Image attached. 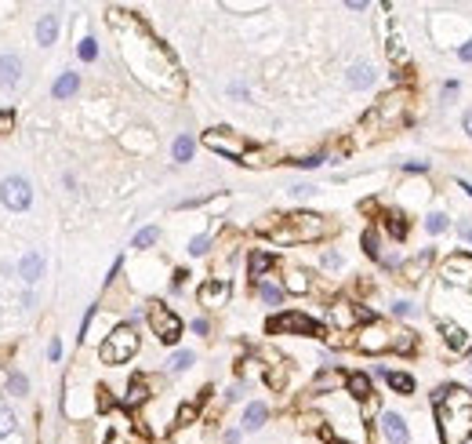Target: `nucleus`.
<instances>
[{"mask_svg": "<svg viewBox=\"0 0 472 444\" xmlns=\"http://www.w3.org/2000/svg\"><path fill=\"white\" fill-rule=\"evenodd\" d=\"M135 350H138V335H135V328L131 324H120L110 339L102 343V350H98V357L105 364H124V361H131L135 357Z\"/></svg>", "mask_w": 472, "mask_h": 444, "instance_id": "obj_4", "label": "nucleus"}, {"mask_svg": "<svg viewBox=\"0 0 472 444\" xmlns=\"http://www.w3.org/2000/svg\"><path fill=\"white\" fill-rule=\"evenodd\" d=\"M204 146L207 150H214V153H222V157H229V160H244L251 150H247V142L236 135V132H229V128H211V132H204Z\"/></svg>", "mask_w": 472, "mask_h": 444, "instance_id": "obj_5", "label": "nucleus"}, {"mask_svg": "<svg viewBox=\"0 0 472 444\" xmlns=\"http://www.w3.org/2000/svg\"><path fill=\"white\" fill-rule=\"evenodd\" d=\"M8 390H11L15 397H26V390H29V383H26V375H18V372H15V375L8 379Z\"/></svg>", "mask_w": 472, "mask_h": 444, "instance_id": "obj_32", "label": "nucleus"}, {"mask_svg": "<svg viewBox=\"0 0 472 444\" xmlns=\"http://www.w3.org/2000/svg\"><path fill=\"white\" fill-rule=\"evenodd\" d=\"M360 317H367V321H371V313H363V310H356L353 303H334L331 310H327V321L338 328V331H349L356 321H360Z\"/></svg>", "mask_w": 472, "mask_h": 444, "instance_id": "obj_11", "label": "nucleus"}, {"mask_svg": "<svg viewBox=\"0 0 472 444\" xmlns=\"http://www.w3.org/2000/svg\"><path fill=\"white\" fill-rule=\"evenodd\" d=\"M269 331H273V335H320V324L313 321V317L291 310V313L273 317V321H269Z\"/></svg>", "mask_w": 472, "mask_h": 444, "instance_id": "obj_7", "label": "nucleus"}, {"mask_svg": "<svg viewBox=\"0 0 472 444\" xmlns=\"http://www.w3.org/2000/svg\"><path fill=\"white\" fill-rule=\"evenodd\" d=\"M11 430H15V415L8 405H0V437H8Z\"/></svg>", "mask_w": 472, "mask_h": 444, "instance_id": "obj_31", "label": "nucleus"}, {"mask_svg": "<svg viewBox=\"0 0 472 444\" xmlns=\"http://www.w3.org/2000/svg\"><path fill=\"white\" fill-rule=\"evenodd\" d=\"M349 84H353V88H371V84H374V70L371 66H353L349 70Z\"/></svg>", "mask_w": 472, "mask_h": 444, "instance_id": "obj_23", "label": "nucleus"}, {"mask_svg": "<svg viewBox=\"0 0 472 444\" xmlns=\"http://www.w3.org/2000/svg\"><path fill=\"white\" fill-rule=\"evenodd\" d=\"M381 433H385V440H389V444H407V440H411V433H407V422H403L396 412H385V415H381Z\"/></svg>", "mask_w": 472, "mask_h": 444, "instance_id": "obj_14", "label": "nucleus"}, {"mask_svg": "<svg viewBox=\"0 0 472 444\" xmlns=\"http://www.w3.org/2000/svg\"><path fill=\"white\" fill-rule=\"evenodd\" d=\"M393 350H414V331H396V339H393Z\"/></svg>", "mask_w": 472, "mask_h": 444, "instance_id": "obj_33", "label": "nucleus"}, {"mask_svg": "<svg viewBox=\"0 0 472 444\" xmlns=\"http://www.w3.org/2000/svg\"><path fill=\"white\" fill-rule=\"evenodd\" d=\"M149 324H153V331H157V339L160 343H178V335H182V321L175 313H171L164 303H153L149 306Z\"/></svg>", "mask_w": 472, "mask_h": 444, "instance_id": "obj_6", "label": "nucleus"}, {"mask_svg": "<svg viewBox=\"0 0 472 444\" xmlns=\"http://www.w3.org/2000/svg\"><path fill=\"white\" fill-rule=\"evenodd\" d=\"M157 237H160V229H157V226H149V229H142V234H135L131 248H149V244H157Z\"/></svg>", "mask_w": 472, "mask_h": 444, "instance_id": "obj_26", "label": "nucleus"}, {"mask_svg": "<svg viewBox=\"0 0 472 444\" xmlns=\"http://www.w3.org/2000/svg\"><path fill=\"white\" fill-rule=\"evenodd\" d=\"M331 444H346V440H331Z\"/></svg>", "mask_w": 472, "mask_h": 444, "instance_id": "obj_48", "label": "nucleus"}, {"mask_svg": "<svg viewBox=\"0 0 472 444\" xmlns=\"http://www.w3.org/2000/svg\"><path fill=\"white\" fill-rule=\"evenodd\" d=\"M465 132H468V135H472V110H468V113H465Z\"/></svg>", "mask_w": 472, "mask_h": 444, "instance_id": "obj_47", "label": "nucleus"}, {"mask_svg": "<svg viewBox=\"0 0 472 444\" xmlns=\"http://www.w3.org/2000/svg\"><path fill=\"white\" fill-rule=\"evenodd\" d=\"M11 128H15V113L0 110V132H11Z\"/></svg>", "mask_w": 472, "mask_h": 444, "instance_id": "obj_39", "label": "nucleus"}, {"mask_svg": "<svg viewBox=\"0 0 472 444\" xmlns=\"http://www.w3.org/2000/svg\"><path fill=\"white\" fill-rule=\"evenodd\" d=\"M363 251H367L371 259H378L381 248H378V234H374V229H367V234H363Z\"/></svg>", "mask_w": 472, "mask_h": 444, "instance_id": "obj_34", "label": "nucleus"}, {"mask_svg": "<svg viewBox=\"0 0 472 444\" xmlns=\"http://www.w3.org/2000/svg\"><path fill=\"white\" fill-rule=\"evenodd\" d=\"M393 313H400V317H411V313H414V306H411V303H396V306H393Z\"/></svg>", "mask_w": 472, "mask_h": 444, "instance_id": "obj_42", "label": "nucleus"}, {"mask_svg": "<svg viewBox=\"0 0 472 444\" xmlns=\"http://www.w3.org/2000/svg\"><path fill=\"white\" fill-rule=\"evenodd\" d=\"M258 291H262V299H266L269 306H280V299H284V288H280V284H262Z\"/></svg>", "mask_w": 472, "mask_h": 444, "instance_id": "obj_27", "label": "nucleus"}, {"mask_svg": "<svg viewBox=\"0 0 472 444\" xmlns=\"http://www.w3.org/2000/svg\"><path fill=\"white\" fill-rule=\"evenodd\" d=\"M440 277L447 288H461V291H472V255H450L440 269Z\"/></svg>", "mask_w": 472, "mask_h": 444, "instance_id": "obj_9", "label": "nucleus"}, {"mask_svg": "<svg viewBox=\"0 0 472 444\" xmlns=\"http://www.w3.org/2000/svg\"><path fill=\"white\" fill-rule=\"evenodd\" d=\"M298 167H320V164H324V157H320V153H313V157H302V160H294Z\"/></svg>", "mask_w": 472, "mask_h": 444, "instance_id": "obj_40", "label": "nucleus"}, {"mask_svg": "<svg viewBox=\"0 0 472 444\" xmlns=\"http://www.w3.org/2000/svg\"><path fill=\"white\" fill-rule=\"evenodd\" d=\"M458 55H461L465 62H472V44H461V51H458Z\"/></svg>", "mask_w": 472, "mask_h": 444, "instance_id": "obj_46", "label": "nucleus"}, {"mask_svg": "<svg viewBox=\"0 0 472 444\" xmlns=\"http://www.w3.org/2000/svg\"><path fill=\"white\" fill-rule=\"evenodd\" d=\"M189 419H197V405H185V408L178 412V422H182V426H185Z\"/></svg>", "mask_w": 472, "mask_h": 444, "instance_id": "obj_41", "label": "nucleus"}, {"mask_svg": "<svg viewBox=\"0 0 472 444\" xmlns=\"http://www.w3.org/2000/svg\"><path fill=\"white\" fill-rule=\"evenodd\" d=\"M145 400H149V386H145V379H142V375H135V379H131V386H127L124 405L138 408V405H145Z\"/></svg>", "mask_w": 472, "mask_h": 444, "instance_id": "obj_19", "label": "nucleus"}, {"mask_svg": "<svg viewBox=\"0 0 472 444\" xmlns=\"http://www.w3.org/2000/svg\"><path fill=\"white\" fill-rule=\"evenodd\" d=\"M385 379H389V386L400 390V393H414V379L403 375V372H385Z\"/></svg>", "mask_w": 472, "mask_h": 444, "instance_id": "obj_25", "label": "nucleus"}, {"mask_svg": "<svg viewBox=\"0 0 472 444\" xmlns=\"http://www.w3.org/2000/svg\"><path fill=\"white\" fill-rule=\"evenodd\" d=\"M18 273H22V281H26V284H37V281H40V273H44V259H40L37 251H26L22 262H18Z\"/></svg>", "mask_w": 472, "mask_h": 444, "instance_id": "obj_16", "label": "nucleus"}, {"mask_svg": "<svg viewBox=\"0 0 472 444\" xmlns=\"http://www.w3.org/2000/svg\"><path fill=\"white\" fill-rule=\"evenodd\" d=\"M229 281H207L204 288H200V303L204 306H225L229 303Z\"/></svg>", "mask_w": 472, "mask_h": 444, "instance_id": "obj_15", "label": "nucleus"}, {"mask_svg": "<svg viewBox=\"0 0 472 444\" xmlns=\"http://www.w3.org/2000/svg\"><path fill=\"white\" fill-rule=\"evenodd\" d=\"M110 26L120 37V55L127 58V66L135 70V77L142 84H149L153 91H178L182 88V73L175 66V58H171V51L145 30L142 18L124 15V11H110Z\"/></svg>", "mask_w": 472, "mask_h": 444, "instance_id": "obj_1", "label": "nucleus"}, {"mask_svg": "<svg viewBox=\"0 0 472 444\" xmlns=\"http://www.w3.org/2000/svg\"><path fill=\"white\" fill-rule=\"evenodd\" d=\"M425 229H428V234H443V229H447V215H443V211H433V215L425 219Z\"/></svg>", "mask_w": 472, "mask_h": 444, "instance_id": "obj_29", "label": "nucleus"}, {"mask_svg": "<svg viewBox=\"0 0 472 444\" xmlns=\"http://www.w3.org/2000/svg\"><path fill=\"white\" fill-rule=\"evenodd\" d=\"M77 88H80V77L77 73H62L55 80V99H70V95H77Z\"/></svg>", "mask_w": 472, "mask_h": 444, "instance_id": "obj_22", "label": "nucleus"}, {"mask_svg": "<svg viewBox=\"0 0 472 444\" xmlns=\"http://www.w3.org/2000/svg\"><path fill=\"white\" fill-rule=\"evenodd\" d=\"M393 339H396V331H389L385 324H371V328H363L360 331V339H356V346L360 350H367V353H381V350H393Z\"/></svg>", "mask_w": 472, "mask_h": 444, "instance_id": "obj_10", "label": "nucleus"}, {"mask_svg": "<svg viewBox=\"0 0 472 444\" xmlns=\"http://www.w3.org/2000/svg\"><path fill=\"white\" fill-rule=\"evenodd\" d=\"M287 288H291V291H309L306 273H302V269H294V273H291V281H287Z\"/></svg>", "mask_w": 472, "mask_h": 444, "instance_id": "obj_35", "label": "nucleus"}, {"mask_svg": "<svg viewBox=\"0 0 472 444\" xmlns=\"http://www.w3.org/2000/svg\"><path fill=\"white\" fill-rule=\"evenodd\" d=\"M58 353H62V346H58V339H51V346H48V357H51V361H58Z\"/></svg>", "mask_w": 472, "mask_h": 444, "instance_id": "obj_45", "label": "nucleus"}, {"mask_svg": "<svg viewBox=\"0 0 472 444\" xmlns=\"http://www.w3.org/2000/svg\"><path fill=\"white\" fill-rule=\"evenodd\" d=\"M443 444H465L472 437V393L465 386H443L433 393Z\"/></svg>", "mask_w": 472, "mask_h": 444, "instance_id": "obj_2", "label": "nucleus"}, {"mask_svg": "<svg viewBox=\"0 0 472 444\" xmlns=\"http://www.w3.org/2000/svg\"><path fill=\"white\" fill-rule=\"evenodd\" d=\"M389 229H393V237H403L407 234V222L400 215H389Z\"/></svg>", "mask_w": 472, "mask_h": 444, "instance_id": "obj_37", "label": "nucleus"}, {"mask_svg": "<svg viewBox=\"0 0 472 444\" xmlns=\"http://www.w3.org/2000/svg\"><path fill=\"white\" fill-rule=\"evenodd\" d=\"M338 262H341L338 251H327V255H324V266H338Z\"/></svg>", "mask_w": 472, "mask_h": 444, "instance_id": "obj_44", "label": "nucleus"}, {"mask_svg": "<svg viewBox=\"0 0 472 444\" xmlns=\"http://www.w3.org/2000/svg\"><path fill=\"white\" fill-rule=\"evenodd\" d=\"M18 77H22V58L18 55H0V84H18Z\"/></svg>", "mask_w": 472, "mask_h": 444, "instance_id": "obj_17", "label": "nucleus"}, {"mask_svg": "<svg viewBox=\"0 0 472 444\" xmlns=\"http://www.w3.org/2000/svg\"><path fill=\"white\" fill-rule=\"evenodd\" d=\"M192 361H197V357H192V350H182V353L171 357V372H185Z\"/></svg>", "mask_w": 472, "mask_h": 444, "instance_id": "obj_28", "label": "nucleus"}, {"mask_svg": "<svg viewBox=\"0 0 472 444\" xmlns=\"http://www.w3.org/2000/svg\"><path fill=\"white\" fill-rule=\"evenodd\" d=\"M458 234H461L465 241H472V222H458Z\"/></svg>", "mask_w": 472, "mask_h": 444, "instance_id": "obj_43", "label": "nucleus"}, {"mask_svg": "<svg viewBox=\"0 0 472 444\" xmlns=\"http://www.w3.org/2000/svg\"><path fill=\"white\" fill-rule=\"evenodd\" d=\"M403 110H407V91L385 95V99L378 102V110L371 113V120H385V124H393V120H400V117H403Z\"/></svg>", "mask_w": 472, "mask_h": 444, "instance_id": "obj_12", "label": "nucleus"}, {"mask_svg": "<svg viewBox=\"0 0 472 444\" xmlns=\"http://www.w3.org/2000/svg\"><path fill=\"white\" fill-rule=\"evenodd\" d=\"M55 33H58V15H44L37 23V40L48 48V44H55Z\"/></svg>", "mask_w": 472, "mask_h": 444, "instance_id": "obj_20", "label": "nucleus"}, {"mask_svg": "<svg viewBox=\"0 0 472 444\" xmlns=\"http://www.w3.org/2000/svg\"><path fill=\"white\" fill-rule=\"evenodd\" d=\"M273 262H276V259H273V251H254L251 262H247V266H251V277H262V273H266Z\"/></svg>", "mask_w": 472, "mask_h": 444, "instance_id": "obj_24", "label": "nucleus"}, {"mask_svg": "<svg viewBox=\"0 0 472 444\" xmlns=\"http://www.w3.org/2000/svg\"><path fill=\"white\" fill-rule=\"evenodd\" d=\"M0 201H4V208H11V211H26L29 201H33V186L22 175H8L0 182Z\"/></svg>", "mask_w": 472, "mask_h": 444, "instance_id": "obj_8", "label": "nucleus"}, {"mask_svg": "<svg viewBox=\"0 0 472 444\" xmlns=\"http://www.w3.org/2000/svg\"><path fill=\"white\" fill-rule=\"evenodd\" d=\"M189 153H192V139L189 135H178L175 139V160H189Z\"/></svg>", "mask_w": 472, "mask_h": 444, "instance_id": "obj_30", "label": "nucleus"}, {"mask_svg": "<svg viewBox=\"0 0 472 444\" xmlns=\"http://www.w3.org/2000/svg\"><path fill=\"white\" fill-rule=\"evenodd\" d=\"M266 415H269V408L258 405V400H254V405H247V412H244V430H258L262 422H266Z\"/></svg>", "mask_w": 472, "mask_h": 444, "instance_id": "obj_21", "label": "nucleus"}, {"mask_svg": "<svg viewBox=\"0 0 472 444\" xmlns=\"http://www.w3.org/2000/svg\"><path fill=\"white\" fill-rule=\"evenodd\" d=\"M266 234L276 244H306V241H320V237H324L327 222H324V215H316V211H294V215L280 219V226L266 229Z\"/></svg>", "mask_w": 472, "mask_h": 444, "instance_id": "obj_3", "label": "nucleus"}, {"mask_svg": "<svg viewBox=\"0 0 472 444\" xmlns=\"http://www.w3.org/2000/svg\"><path fill=\"white\" fill-rule=\"evenodd\" d=\"M346 390L356 397V400H374V390H371V379L363 375V372H353L349 379H346Z\"/></svg>", "mask_w": 472, "mask_h": 444, "instance_id": "obj_18", "label": "nucleus"}, {"mask_svg": "<svg viewBox=\"0 0 472 444\" xmlns=\"http://www.w3.org/2000/svg\"><path fill=\"white\" fill-rule=\"evenodd\" d=\"M207 244H211V237H197V241L189 244V251H192V255H204V251H207Z\"/></svg>", "mask_w": 472, "mask_h": 444, "instance_id": "obj_38", "label": "nucleus"}, {"mask_svg": "<svg viewBox=\"0 0 472 444\" xmlns=\"http://www.w3.org/2000/svg\"><path fill=\"white\" fill-rule=\"evenodd\" d=\"M440 328H443L447 346L454 350V353H461V350L468 346V339H472V328H468V324H458V321H440Z\"/></svg>", "mask_w": 472, "mask_h": 444, "instance_id": "obj_13", "label": "nucleus"}, {"mask_svg": "<svg viewBox=\"0 0 472 444\" xmlns=\"http://www.w3.org/2000/svg\"><path fill=\"white\" fill-rule=\"evenodd\" d=\"M95 55H98V48H95V40H91V37H88V40H80V58H84V62H91Z\"/></svg>", "mask_w": 472, "mask_h": 444, "instance_id": "obj_36", "label": "nucleus"}]
</instances>
